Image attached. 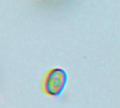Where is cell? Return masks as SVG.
Segmentation results:
<instances>
[{"instance_id": "cell-1", "label": "cell", "mask_w": 120, "mask_h": 108, "mask_svg": "<svg viewBox=\"0 0 120 108\" xmlns=\"http://www.w3.org/2000/svg\"><path fill=\"white\" fill-rule=\"evenodd\" d=\"M68 81L66 72L61 68H52L44 74L41 81V89L51 96H59L64 90Z\"/></svg>"}]
</instances>
